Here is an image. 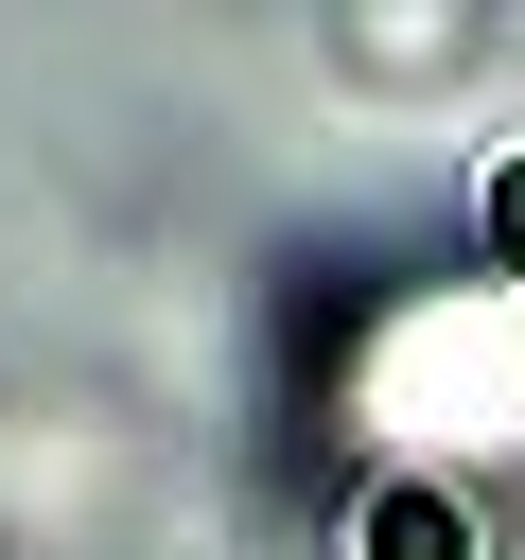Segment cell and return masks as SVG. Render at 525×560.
Returning a JSON list of instances; mask_svg holds the SVG:
<instances>
[{
	"instance_id": "cell-1",
	"label": "cell",
	"mask_w": 525,
	"mask_h": 560,
	"mask_svg": "<svg viewBox=\"0 0 525 560\" xmlns=\"http://www.w3.org/2000/svg\"><path fill=\"white\" fill-rule=\"evenodd\" d=\"M368 560H472V508L455 490H368Z\"/></svg>"
},
{
	"instance_id": "cell-2",
	"label": "cell",
	"mask_w": 525,
	"mask_h": 560,
	"mask_svg": "<svg viewBox=\"0 0 525 560\" xmlns=\"http://www.w3.org/2000/svg\"><path fill=\"white\" fill-rule=\"evenodd\" d=\"M472 228H490V262H525V140L490 158V210H472Z\"/></svg>"
}]
</instances>
